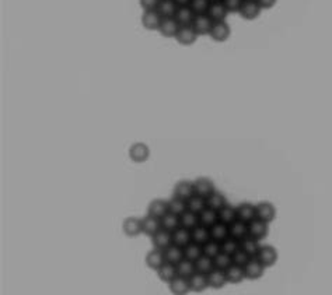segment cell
I'll list each match as a JSON object with an SVG mask.
<instances>
[{
	"instance_id": "cell-11",
	"label": "cell",
	"mask_w": 332,
	"mask_h": 295,
	"mask_svg": "<svg viewBox=\"0 0 332 295\" xmlns=\"http://www.w3.org/2000/svg\"><path fill=\"white\" fill-rule=\"evenodd\" d=\"M180 27L181 25L174 17H163L158 31L165 38H175V35L178 32Z\"/></svg>"
},
{
	"instance_id": "cell-36",
	"label": "cell",
	"mask_w": 332,
	"mask_h": 295,
	"mask_svg": "<svg viewBox=\"0 0 332 295\" xmlns=\"http://www.w3.org/2000/svg\"><path fill=\"white\" fill-rule=\"evenodd\" d=\"M177 273L180 277L189 278L196 273V267H195V262L188 261V259H182V261L177 265Z\"/></svg>"
},
{
	"instance_id": "cell-53",
	"label": "cell",
	"mask_w": 332,
	"mask_h": 295,
	"mask_svg": "<svg viewBox=\"0 0 332 295\" xmlns=\"http://www.w3.org/2000/svg\"><path fill=\"white\" fill-rule=\"evenodd\" d=\"M210 2L213 3V2H223V0H210Z\"/></svg>"
},
{
	"instance_id": "cell-34",
	"label": "cell",
	"mask_w": 332,
	"mask_h": 295,
	"mask_svg": "<svg viewBox=\"0 0 332 295\" xmlns=\"http://www.w3.org/2000/svg\"><path fill=\"white\" fill-rule=\"evenodd\" d=\"M228 230H230V237L236 238L239 241L248 235V224L241 220H236L233 224H230Z\"/></svg>"
},
{
	"instance_id": "cell-13",
	"label": "cell",
	"mask_w": 332,
	"mask_h": 295,
	"mask_svg": "<svg viewBox=\"0 0 332 295\" xmlns=\"http://www.w3.org/2000/svg\"><path fill=\"white\" fill-rule=\"evenodd\" d=\"M195 195V186H193V180H180L177 182V185L174 186V196L188 200L189 197Z\"/></svg>"
},
{
	"instance_id": "cell-40",
	"label": "cell",
	"mask_w": 332,
	"mask_h": 295,
	"mask_svg": "<svg viewBox=\"0 0 332 295\" xmlns=\"http://www.w3.org/2000/svg\"><path fill=\"white\" fill-rule=\"evenodd\" d=\"M180 223L181 227L188 228V230H192L199 224V217L196 213H192L189 210H185L182 214L180 215Z\"/></svg>"
},
{
	"instance_id": "cell-12",
	"label": "cell",
	"mask_w": 332,
	"mask_h": 295,
	"mask_svg": "<svg viewBox=\"0 0 332 295\" xmlns=\"http://www.w3.org/2000/svg\"><path fill=\"white\" fill-rule=\"evenodd\" d=\"M161 20H163V17H161V14L157 10H145L143 16H142V24L147 29L160 28Z\"/></svg>"
},
{
	"instance_id": "cell-47",
	"label": "cell",
	"mask_w": 332,
	"mask_h": 295,
	"mask_svg": "<svg viewBox=\"0 0 332 295\" xmlns=\"http://www.w3.org/2000/svg\"><path fill=\"white\" fill-rule=\"evenodd\" d=\"M210 3H212L210 0H192L189 6H191L195 14H206Z\"/></svg>"
},
{
	"instance_id": "cell-23",
	"label": "cell",
	"mask_w": 332,
	"mask_h": 295,
	"mask_svg": "<svg viewBox=\"0 0 332 295\" xmlns=\"http://www.w3.org/2000/svg\"><path fill=\"white\" fill-rule=\"evenodd\" d=\"M169 213V200H163V199H156L149 204V210L147 214L154 215L157 218H161Z\"/></svg>"
},
{
	"instance_id": "cell-27",
	"label": "cell",
	"mask_w": 332,
	"mask_h": 295,
	"mask_svg": "<svg viewBox=\"0 0 332 295\" xmlns=\"http://www.w3.org/2000/svg\"><path fill=\"white\" fill-rule=\"evenodd\" d=\"M210 231V238L215 239L217 242H221L224 241L226 238L230 237V230H228L227 224L221 223V221H217L215 226H212L209 228Z\"/></svg>"
},
{
	"instance_id": "cell-33",
	"label": "cell",
	"mask_w": 332,
	"mask_h": 295,
	"mask_svg": "<svg viewBox=\"0 0 332 295\" xmlns=\"http://www.w3.org/2000/svg\"><path fill=\"white\" fill-rule=\"evenodd\" d=\"M217 213H219V221L227 224V226L233 224L236 220H239V218H237V208L231 206V204H228V203L224 207L220 208Z\"/></svg>"
},
{
	"instance_id": "cell-46",
	"label": "cell",
	"mask_w": 332,
	"mask_h": 295,
	"mask_svg": "<svg viewBox=\"0 0 332 295\" xmlns=\"http://www.w3.org/2000/svg\"><path fill=\"white\" fill-rule=\"evenodd\" d=\"M213 263H215V269L227 270L228 267L233 265V261H231V256L224 253V252H220L216 257H213Z\"/></svg>"
},
{
	"instance_id": "cell-16",
	"label": "cell",
	"mask_w": 332,
	"mask_h": 295,
	"mask_svg": "<svg viewBox=\"0 0 332 295\" xmlns=\"http://www.w3.org/2000/svg\"><path fill=\"white\" fill-rule=\"evenodd\" d=\"M237 218L244 223H251V221L256 218V207L255 204H251V203H241L237 206Z\"/></svg>"
},
{
	"instance_id": "cell-10",
	"label": "cell",
	"mask_w": 332,
	"mask_h": 295,
	"mask_svg": "<svg viewBox=\"0 0 332 295\" xmlns=\"http://www.w3.org/2000/svg\"><path fill=\"white\" fill-rule=\"evenodd\" d=\"M206 14L209 16L210 20H212L213 23L226 21V18H227L228 16V10L226 9V6L223 5V2H213V3H210Z\"/></svg>"
},
{
	"instance_id": "cell-21",
	"label": "cell",
	"mask_w": 332,
	"mask_h": 295,
	"mask_svg": "<svg viewBox=\"0 0 332 295\" xmlns=\"http://www.w3.org/2000/svg\"><path fill=\"white\" fill-rule=\"evenodd\" d=\"M192 242V235H191V230L184 228V227H178L175 231H173V243L178 245L181 248H185L188 243Z\"/></svg>"
},
{
	"instance_id": "cell-3",
	"label": "cell",
	"mask_w": 332,
	"mask_h": 295,
	"mask_svg": "<svg viewBox=\"0 0 332 295\" xmlns=\"http://www.w3.org/2000/svg\"><path fill=\"white\" fill-rule=\"evenodd\" d=\"M256 207V218L265 221L271 224L276 217V208L271 202H261L255 204Z\"/></svg>"
},
{
	"instance_id": "cell-6",
	"label": "cell",
	"mask_w": 332,
	"mask_h": 295,
	"mask_svg": "<svg viewBox=\"0 0 332 295\" xmlns=\"http://www.w3.org/2000/svg\"><path fill=\"white\" fill-rule=\"evenodd\" d=\"M230 34H231L230 25L226 21H217V23H213V25H212L209 35L212 36V40L216 41V42H224V41L228 40Z\"/></svg>"
},
{
	"instance_id": "cell-9",
	"label": "cell",
	"mask_w": 332,
	"mask_h": 295,
	"mask_svg": "<svg viewBox=\"0 0 332 295\" xmlns=\"http://www.w3.org/2000/svg\"><path fill=\"white\" fill-rule=\"evenodd\" d=\"M152 242L154 248L164 250V249H167L173 243V232L167 231L164 228H160L152 237Z\"/></svg>"
},
{
	"instance_id": "cell-37",
	"label": "cell",
	"mask_w": 332,
	"mask_h": 295,
	"mask_svg": "<svg viewBox=\"0 0 332 295\" xmlns=\"http://www.w3.org/2000/svg\"><path fill=\"white\" fill-rule=\"evenodd\" d=\"M206 207H208L206 206V197L199 196L196 193L187 200V210L192 211V213H196V214H199Z\"/></svg>"
},
{
	"instance_id": "cell-15",
	"label": "cell",
	"mask_w": 332,
	"mask_h": 295,
	"mask_svg": "<svg viewBox=\"0 0 332 295\" xmlns=\"http://www.w3.org/2000/svg\"><path fill=\"white\" fill-rule=\"evenodd\" d=\"M160 228H161V221L157 217L147 214L142 218V232L146 235L153 237Z\"/></svg>"
},
{
	"instance_id": "cell-30",
	"label": "cell",
	"mask_w": 332,
	"mask_h": 295,
	"mask_svg": "<svg viewBox=\"0 0 332 295\" xmlns=\"http://www.w3.org/2000/svg\"><path fill=\"white\" fill-rule=\"evenodd\" d=\"M198 217H199V224L208 227V228H210L212 226H215L216 223L219 221V213L210 207H206L205 210H202V211L198 214Z\"/></svg>"
},
{
	"instance_id": "cell-1",
	"label": "cell",
	"mask_w": 332,
	"mask_h": 295,
	"mask_svg": "<svg viewBox=\"0 0 332 295\" xmlns=\"http://www.w3.org/2000/svg\"><path fill=\"white\" fill-rule=\"evenodd\" d=\"M255 257L265 267H271L274 266L278 261V250L272 245H261V248L258 250V255Z\"/></svg>"
},
{
	"instance_id": "cell-28",
	"label": "cell",
	"mask_w": 332,
	"mask_h": 295,
	"mask_svg": "<svg viewBox=\"0 0 332 295\" xmlns=\"http://www.w3.org/2000/svg\"><path fill=\"white\" fill-rule=\"evenodd\" d=\"M227 199L226 196L219 191H215L210 193L209 196L206 197V206L210 208H213L216 211H219L220 208H223L227 204Z\"/></svg>"
},
{
	"instance_id": "cell-29",
	"label": "cell",
	"mask_w": 332,
	"mask_h": 295,
	"mask_svg": "<svg viewBox=\"0 0 332 295\" xmlns=\"http://www.w3.org/2000/svg\"><path fill=\"white\" fill-rule=\"evenodd\" d=\"M157 274L158 278H160L161 281H164V283H171V281L178 276V273H177V265H173V263L165 262L163 266L157 270Z\"/></svg>"
},
{
	"instance_id": "cell-5",
	"label": "cell",
	"mask_w": 332,
	"mask_h": 295,
	"mask_svg": "<svg viewBox=\"0 0 332 295\" xmlns=\"http://www.w3.org/2000/svg\"><path fill=\"white\" fill-rule=\"evenodd\" d=\"M265 269L267 267L263 266L262 263L258 261L256 257H251L250 262L244 266L245 278H248V280H258V278H261L263 276Z\"/></svg>"
},
{
	"instance_id": "cell-50",
	"label": "cell",
	"mask_w": 332,
	"mask_h": 295,
	"mask_svg": "<svg viewBox=\"0 0 332 295\" xmlns=\"http://www.w3.org/2000/svg\"><path fill=\"white\" fill-rule=\"evenodd\" d=\"M160 0H140V6L145 10H157Z\"/></svg>"
},
{
	"instance_id": "cell-32",
	"label": "cell",
	"mask_w": 332,
	"mask_h": 295,
	"mask_svg": "<svg viewBox=\"0 0 332 295\" xmlns=\"http://www.w3.org/2000/svg\"><path fill=\"white\" fill-rule=\"evenodd\" d=\"M224 273H226L227 283L230 284H240L243 280H245L244 267L237 266V265H231L227 270H224Z\"/></svg>"
},
{
	"instance_id": "cell-8",
	"label": "cell",
	"mask_w": 332,
	"mask_h": 295,
	"mask_svg": "<svg viewBox=\"0 0 332 295\" xmlns=\"http://www.w3.org/2000/svg\"><path fill=\"white\" fill-rule=\"evenodd\" d=\"M191 25L198 35H209L213 21L210 20L208 14H196Z\"/></svg>"
},
{
	"instance_id": "cell-14",
	"label": "cell",
	"mask_w": 332,
	"mask_h": 295,
	"mask_svg": "<svg viewBox=\"0 0 332 295\" xmlns=\"http://www.w3.org/2000/svg\"><path fill=\"white\" fill-rule=\"evenodd\" d=\"M150 156V150L145 143H135L129 149V157L135 162H145Z\"/></svg>"
},
{
	"instance_id": "cell-51",
	"label": "cell",
	"mask_w": 332,
	"mask_h": 295,
	"mask_svg": "<svg viewBox=\"0 0 332 295\" xmlns=\"http://www.w3.org/2000/svg\"><path fill=\"white\" fill-rule=\"evenodd\" d=\"M258 2V5L261 6V9H265V10H268V9H272V7L276 5V0H256Z\"/></svg>"
},
{
	"instance_id": "cell-49",
	"label": "cell",
	"mask_w": 332,
	"mask_h": 295,
	"mask_svg": "<svg viewBox=\"0 0 332 295\" xmlns=\"http://www.w3.org/2000/svg\"><path fill=\"white\" fill-rule=\"evenodd\" d=\"M244 0H223V5L226 6L228 13H236L240 12V7L243 5Z\"/></svg>"
},
{
	"instance_id": "cell-42",
	"label": "cell",
	"mask_w": 332,
	"mask_h": 295,
	"mask_svg": "<svg viewBox=\"0 0 332 295\" xmlns=\"http://www.w3.org/2000/svg\"><path fill=\"white\" fill-rule=\"evenodd\" d=\"M187 210V200L180 199L173 195V197L169 200V211L175 215H181Z\"/></svg>"
},
{
	"instance_id": "cell-2",
	"label": "cell",
	"mask_w": 332,
	"mask_h": 295,
	"mask_svg": "<svg viewBox=\"0 0 332 295\" xmlns=\"http://www.w3.org/2000/svg\"><path fill=\"white\" fill-rule=\"evenodd\" d=\"M268 223L259 218H254L251 223H248V235L261 242L268 235Z\"/></svg>"
},
{
	"instance_id": "cell-22",
	"label": "cell",
	"mask_w": 332,
	"mask_h": 295,
	"mask_svg": "<svg viewBox=\"0 0 332 295\" xmlns=\"http://www.w3.org/2000/svg\"><path fill=\"white\" fill-rule=\"evenodd\" d=\"M195 13L191 9V6H178L177 12H175L174 18L178 21L180 25H191L195 18Z\"/></svg>"
},
{
	"instance_id": "cell-43",
	"label": "cell",
	"mask_w": 332,
	"mask_h": 295,
	"mask_svg": "<svg viewBox=\"0 0 332 295\" xmlns=\"http://www.w3.org/2000/svg\"><path fill=\"white\" fill-rule=\"evenodd\" d=\"M195 267H196V272L198 273L209 274V273L215 269V263H213V259H212V257L202 255L198 261L195 262Z\"/></svg>"
},
{
	"instance_id": "cell-35",
	"label": "cell",
	"mask_w": 332,
	"mask_h": 295,
	"mask_svg": "<svg viewBox=\"0 0 332 295\" xmlns=\"http://www.w3.org/2000/svg\"><path fill=\"white\" fill-rule=\"evenodd\" d=\"M191 235H192V242L199 243V245H204L205 242H208L210 239V231L208 227L198 224L191 230Z\"/></svg>"
},
{
	"instance_id": "cell-45",
	"label": "cell",
	"mask_w": 332,
	"mask_h": 295,
	"mask_svg": "<svg viewBox=\"0 0 332 295\" xmlns=\"http://www.w3.org/2000/svg\"><path fill=\"white\" fill-rule=\"evenodd\" d=\"M202 250H204L205 256H209V257L213 259V257H216V256L221 252L220 242H217V241L210 238L208 242H205L204 245H202Z\"/></svg>"
},
{
	"instance_id": "cell-17",
	"label": "cell",
	"mask_w": 332,
	"mask_h": 295,
	"mask_svg": "<svg viewBox=\"0 0 332 295\" xmlns=\"http://www.w3.org/2000/svg\"><path fill=\"white\" fill-rule=\"evenodd\" d=\"M165 263V257H164V250H160V249L153 248L147 255H146V265L156 270L157 272L160 267L163 266Z\"/></svg>"
},
{
	"instance_id": "cell-4",
	"label": "cell",
	"mask_w": 332,
	"mask_h": 295,
	"mask_svg": "<svg viewBox=\"0 0 332 295\" xmlns=\"http://www.w3.org/2000/svg\"><path fill=\"white\" fill-rule=\"evenodd\" d=\"M261 12H262V9L258 5L256 0H244L240 7L239 13L241 14V17L251 21V20H255L261 14Z\"/></svg>"
},
{
	"instance_id": "cell-26",
	"label": "cell",
	"mask_w": 332,
	"mask_h": 295,
	"mask_svg": "<svg viewBox=\"0 0 332 295\" xmlns=\"http://www.w3.org/2000/svg\"><path fill=\"white\" fill-rule=\"evenodd\" d=\"M123 232L128 237H138L142 232V220L138 217H128L123 221Z\"/></svg>"
},
{
	"instance_id": "cell-18",
	"label": "cell",
	"mask_w": 332,
	"mask_h": 295,
	"mask_svg": "<svg viewBox=\"0 0 332 295\" xmlns=\"http://www.w3.org/2000/svg\"><path fill=\"white\" fill-rule=\"evenodd\" d=\"M193 186H195V193L202 197H208L212 192L216 191L213 180L209 178H198L196 180H193Z\"/></svg>"
},
{
	"instance_id": "cell-52",
	"label": "cell",
	"mask_w": 332,
	"mask_h": 295,
	"mask_svg": "<svg viewBox=\"0 0 332 295\" xmlns=\"http://www.w3.org/2000/svg\"><path fill=\"white\" fill-rule=\"evenodd\" d=\"M177 6H189L192 0H174Z\"/></svg>"
},
{
	"instance_id": "cell-7",
	"label": "cell",
	"mask_w": 332,
	"mask_h": 295,
	"mask_svg": "<svg viewBox=\"0 0 332 295\" xmlns=\"http://www.w3.org/2000/svg\"><path fill=\"white\" fill-rule=\"evenodd\" d=\"M196 38H198V34L195 32L192 25H181L178 32L175 35V40L178 41L181 45H184V47H189V45L195 44Z\"/></svg>"
},
{
	"instance_id": "cell-39",
	"label": "cell",
	"mask_w": 332,
	"mask_h": 295,
	"mask_svg": "<svg viewBox=\"0 0 332 295\" xmlns=\"http://www.w3.org/2000/svg\"><path fill=\"white\" fill-rule=\"evenodd\" d=\"M202 255H204V250H202V245L199 243L191 242L184 248V257L188 261L196 262Z\"/></svg>"
},
{
	"instance_id": "cell-48",
	"label": "cell",
	"mask_w": 332,
	"mask_h": 295,
	"mask_svg": "<svg viewBox=\"0 0 332 295\" xmlns=\"http://www.w3.org/2000/svg\"><path fill=\"white\" fill-rule=\"evenodd\" d=\"M251 256L247 253V252H244L243 249L240 248L236 253H233L231 255V261H233V265H237V266H241L244 267L248 262H250Z\"/></svg>"
},
{
	"instance_id": "cell-19",
	"label": "cell",
	"mask_w": 332,
	"mask_h": 295,
	"mask_svg": "<svg viewBox=\"0 0 332 295\" xmlns=\"http://www.w3.org/2000/svg\"><path fill=\"white\" fill-rule=\"evenodd\" d=\"M188 281H189L191 291H193V292H204L205 289L209 287L208 274H202V273L196 272L193 276L188 278Z\"/></svg>"
},
{
	"instance_id": "cell-44",
	"label": "cell",
	"mask_w": 332,
	"mask_h": 295,
	"mask_svg": "<svg viewBox=\"0 0 332 295\" xmlns=\"http://www.w3.org/2000/svg\"><path fill=\"white\" fill-rule=\"evenodd\" d=\"M220 249L221 252H224V253L231 256L240 249V241L233 237H227L224 241H221L220 242Z\"/></svg>"
},
{
	"instance_id": "cell-25",
	"label": "cell",
	"mask_w": 332,
	"mask_h": 295,
	"mask_svg": "<svg viewBox=\"0 0 332 295\" xmlns=\"http://www.w3.org/2000/svg\"><path fill=\"white\" fill-rule=\"evenodd\" d=\"M164 257H165V262H169V263L178 265L184 259V248H181L175 243H171L169 248L164 249Z\"/></svg>"
},
{
	"instance_id": "cell-24",
	"label": "cell",
	"mask_w": 332,
	"mask_h": 295,
	"mask_svg": "<svg viewBox=\"0 0 332 295\" xmlns=\"http://www.w3.org/2000/svg\"><path fill=\"white\" fill-rule=\"evenodd\" d=\"M208 283H209V287H212V288H223V287L227 284V278H226L224 270L213 269V270L208 274Z\"/></svg>"
},
{
	"instance_id": "cell-20",
	"label": "cell",
	"mask_w": 332,
	"mask_h": 295,
	"mask_svg": "<svg viewBox=\"0 0 332 295\" xmlns=\"http://www.w3.org/2000/svg\"><path fill=\"white\" fill-rule=\"evenodd\" d=\"M170 285V291H171V294L174 295H187L188 292H191V287H189V281H188V278L180 277V276H177V277L169 283Z\"/></svg>"
},
{
	"instance_id": "cell-31",
	"label": "cell",
	"mask_w": 332,
	"mask_h": 295,
	"mask_svg": "<svg viewBox=\"0 0 332 295\" xmlns=\"http://www.w3.org/2000/svg\"><path fill=\"white\" fill-rule=\"evenodd\" d=\"M240 248L243 249L244 252H247L251 257H255L258 255V250L261 248V243H259V241L250 237V235H247L240 241Z\"/></svg>"
},
{
	"instance_id": "cell-38",
	"label": "cell",
	"mask_w": 332,
	"mask_h": 295,
	"mask_svg": "<svg viewBox=\"0 0 332 295\" xmlns=\"http://www.w3.org/2000/svg\"><path fill=\"white\" fill-rule=\"evenodd\" d=\"M177 9H178V6L174 0H160L157 12L161 14V17H174Z\"/></svg>"
},
{
	"instance_id": "cell-41",
	"label": "cell",
	"mask_w": 332,
	"mask_h": 295,
	"mask_svg": "<svg viewBox=\"0 0 332 295\" xmlns=\"http://www.w3.org/2000/svg\"><path fill=\"white\" fill-rule=\"evenodd\" d=\"M160 221H161V228L167 230V231L173 232L175 231L178 227H181L180 215H175L173 214V213H170V211L164 215V217H161Z\"/></svg>"
}]
</instances>
